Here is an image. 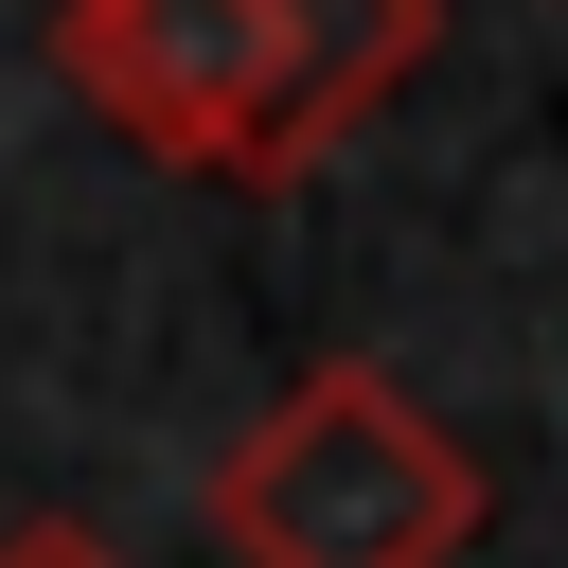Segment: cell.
<instances>
[{
    "instance_id": "obj_1",
    "label": "cell",
    "mask_w": 568,
    "mask_h": 568,
    "mask_svg": "<svg viewBox=\"0 0 568 568\" xmlns=\"http://www.w3.org/2000/svg\"><path fill=\"white\" fill-rule=\"evenodd\" d=\"M36 53L160 178L284 195L444 53V0H53Z\"/></svg>"
},
{
    "instance_id": "obj_2",
    "label": "cell",
    "mask_w": 568,
    "mask_h": 568,
    "mask_svg": "<svg viewBox=\"0 0 568 568\" xmlns=\"http://www.w3.org/2000/svg\"><path fill=\"white\" fill-rule=\"evenodd\" d=\"M213 532H231V568H462L479 550V462L408 373L320 355L213 462Z\"/></svg>"
},
{
    "instance_id": "obj_3",
    "label": "cell",
    "mask_w": 568,
    "mask_h": 568,
    "mask_svg": "<svg viewBox=\"0 0 568 568\" xmlns=\"http://www.w3.org/2000/svg\"><path fill=\"white\" fill-rule=\"evenodd\" d=\"M0 568H124L106 532H0Z\"/></svg>"
}]
</instances>
